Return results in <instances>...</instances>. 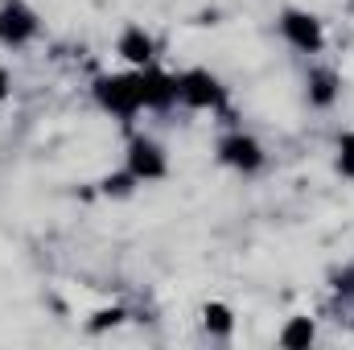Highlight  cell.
I'll return each mask as SVG.
<instances>
[{
	"label": "cell",
	"instance_id": "cell-1",
	"mask_svg": "<svg viewBox=\"0 0 354 350\" xmlns=\"http://www.w3.org/2000/svg\"><path fill=\"white\" fill-rule=\"evenodd\" d=\"M95 95L103 107H111L115 116H132L145 107V95H140V75H111V79H99Z\"/></svg>",
	"mask_w": 354,
	"mask_h": 350
},
{
	"label": "cell",
	"instance_id": "cell-2",
	"mask_svg": "<svg viewBox=\"0 0 354 350\" xmlns=\"http://www.w3.org/2000/svg\"><path fill=\"white\" fill-rule=\"evenodd\" d=\"M177 95L189 103V107H218L223 103V87L214 83V75L206 71H189L177 79Z\"/></svg>",
	"mask_w": 354,
	"mask_h": 350
},
{
	"label": "cell",
	"instance_id": "cell-3",
	"mask_svg": "<svg viewBox=\"0 0 354 350\" xmlns=\"http://www.w3.org/2000/svg\"><path fill=\"white\" fill-rule=\"evenodd\" d=\"M33 29H37V21H33V12H29L21 0H8V4L0 8V42L17 46V42H25Z\"/></svg>",
	"mask_w": 354,
	"mask_h": 350
},
{
	"label": "cell",
	"instance_id": "cell-4",
	"mask_svg": "<svg viewBox=\"0 0 354 350\" xmlns=\"http://www.w3.org/2000/svg\"><path fill=\"white\" fill-rule=\"evenodd\" d=\"M284 37L297 46V50H322V25L309 17V12H284Z\"/></svg>",
	"mask_w": 354,
	"mask_h": 350
},
{
	"label": "cell",
	"instance_id": "cell-5",
	"mask_svg": "<svg viewBox=\"0 0 354 350\" xmlns=\"http://www.w3.org/2000/svg\"><path fill=\"white\" fill-rule=\"evenodd\" d=\"M218 153H223L227 165H235V169H243V174L260 169V161H264V153H260V145H256L252 136H227Z\"/></svg>",
	"mask_w": 354,
	"mask_h": 350
},
{
	"label": "cell",
	"instance_id": "cell-6",
	"mask_svg": "<svg viewBox=\"0 0 354 350\" xmlns=\"http://www.w3.org/2000/svg\"><path fill=\"white\" fill-rule=\"evenodd\" d=\"M128 169H132V177H161L165 174V157H161V149L153 140H132Z\"/></svg>",
	"mask_w": 354,
	"mask_h": 350
},
{
	"label": "cell",
	"instance_id": "cell-7",
	"mask_svg": "<svg viewBox=\"0 0 354 350\" xmlns=\"http://www.w3.org/2000/svg\"><path fill=\"white\" fill-rule=\"evenodd\" d=\"M140 95H145V107H169L177 99V79L157 75V71H145L140 75Z\"/></svg>",
	"mask_w": 354,
	"mask_h": 350
},
{
	"label": "cell",
	"instance_id": "cell-8",
	"mask_svg": "<svg viewBox=\"0 0 354 350\" xmlns=\"http://www.w3.org/2000/svg\"><path fill=\"white\" fill-rule=\"evenodd\" d=\"M120 54H124L128 62L145 66V62L153 58V42H149V33H145V29H128V33L120 37Z\"/></svg>",
	"mask_w": 354,
	"mask_h": 350
},
{
	"label": "cell",
	"instance_id": "cell-9",
	"mask_svg": "<svg viewBox=\"0 0 354 350\" xmlns=\"http://www.w3.org/2000/svg\"><path fill=\"white\" fill-rule=\"evenodd\" d=\"M334 95H338V75H334V71H317V75L309 79V99H313L317 107L334 103Z\"/></svg>",
	"mask_w": 354,
	"mask_h": 350
},
{
	"label": "cell",
	"instance_id": "cell-10",
	"mask_svg": "<svg viewBox=\"0 0 354 350\" xmlns=\"http://www.w3.org/2000/svg\"><path fill=\"white\" fill-rule=\"evenodd\" d=\"M309 342H313V322L309 317H292L284 326V334H280V347H288V350H301V347H309Z\"/></svg>",
	"mask_w": 354,
	"mask_h": 350
},
{
	"label": "cell",
	"instance_id": "cell-11",
	"mask_svg": "<svg viewBox=\"0 0 354 350\" xmlns=\"http://www.w3.org/2000/svg\"><path fill=\"white\" fill-rule=\"evenodd\" d=\"M206 330H214V334H227L231 330V309L227 305H206Z\"/></svg>",
	"mask_w": 354,
	"mask_h": 350
},
{
	"label": "cell",
	"instance_id": "cell-12",
	"mask_svg": "<svg viewBox=\"0 0 354 350\" xmlns=\"http://www.w3.org/2000/svg\"><path fill=\"white\" fill-rule=\"evenodd\" d=\"M338 165H342V174L346 177H354V132L342 136V161H338Z\"/></svg>",
	"mask_w": 354,
	"mask_h": 350
},
{
	"label": "cell",
	"instance_id": "cell-13",
	"mask_svg": "<svg viewBox=\"0 0 354 350\" xmlns=\"http://www.w3.org/2000/svg\"><path fill=\"white\" fill-rule=\"evenodd\" d=\"M103 190H107V194H128V190H132V169H128V174L107 177V181H103Z\"/></svg>",
	"mask_w": 354,
	"mask_h": 350
},
{
	"label": "cell",
	"instance_id": "cell-14",
	"mask_svg": "<svg viewBox=\"0 0 354 350\" xmlns=\"http://www.w3.org/2000/svg\"><path fill=\"white\" fill-rule=\"evenodd\" d=\"M120 317H124L120 309H99V313H95V322H91V330H107V326H115Z\"/></svg>",
	"mask_w": 354,
	"mask_h": 350
},
{
	"label": "cell",
	"instance_id": "cell-15",
	"mask_svg": "<svg viewBox=\"0 0 354 350\" xmlns=\"http://www.w3.org/2000/svg\"><path fill=\"white\" fill-rule=\"evenodd\" d=\"M0 95H4V71H0Z\"/></svg>",
	"mask_w": 354,
	"mask_h": 350
}]
</instances>
